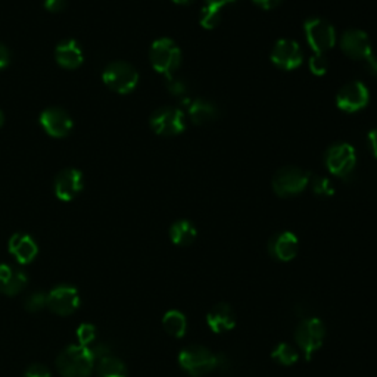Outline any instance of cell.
Returning a JSON list of instances; mask_svg holds the SVG:
<instances>
[{
    "mask_svg": "<svg viewBox=\"0 0 377 377\" xmlns=\"http://www.w3.org/2000/svg\"><path fill=\"white\" fill-rule=\"evenodd\" d=\"M151 127L159 136H177L184 130V115L177 108H161L152 114Z\"/></svg>",
    "mask_w": 377,
    "mask_h": 377,
    "instance_id": "9c48e42d",
    "label": "cell"
},
{
    "mask_svg": "<svg viewBox=\"0 0 377 377\" xmlns=\"http://www.w3.org/2000/svg\"><path fill=\"white\" fill-rule=\"evenodd\" d=\"M368 140H370V146H371V151H373L374 156L377 158V130H373V131H370V134H368Z\"/></svg>",
    "mask_w": 377,
    "mask_h": 377,
    "instance_id": "f35d334b",
    "label": "cell"
},
{
    "mask_svg": "<svg viewBox=\"0 0 377 377\" xmlns=\"http://www.w3.org/2000/svg\"><path fill=\"white\" fill-rule=\"evenodd\" d=\"M196 227L187 220H179L170 228V238L179 246L192 245L196 239Z\"/></svg>",
    "mask_w": 377,
    "mask_h": 377,
    "instance_id": "ffe728a7",
    "label": "cell"
},
{
    "mask_svg": "<svg viewBox=\"0 0 377 377\" xmlns=\"http://www.w3.org/2000/svg\"><path fill=\"white\" fill-rule=\"evenodd\" d=\"M299 242L298 238L291 231H281L273 236L268 243L270 255L281 263H289L298 255Z\"/></svg>",
    "mask_w": 377,
    "mask_h": 377,
    "instance_id": "9a60e30c",
    "label": "cell"
},
{
    "mask_svg": "<svg viewBox=\"0 0 377 377\" xmlns=\"http://www.w3.org/2000/svg\"><path fill=\"white\" fill-rule=\"evenodd\" d=\"M84 179L80 170L77 169H66L61 171L55 179V195L58 199L64 202L73 201L84 186Z\"/></svg>",
    "mask_w": 377,
    "mask_h": 377,
    "instance_id": "5bb4252c",
    "label": "cell"
},
{
    "mask_svg": "<svg viewBox=\"0 0 377 377\" xmlns=\"http://www.w3.org/2000/svg\"><path fill=\"white\" fill-rule=\"evenodd\" d=\"M313 191L317 196H332L335 193V188L332 183L326 177H314L313 179Z\"/></svg>",
    "mask_w": 377,
    "mask_h": 377,
    "instance_id": "f1b7e54d",
    "label": "cell"
},
{
    "mask_svg": "<svg viewBox=\"0 0 377 377\" xmlns=\"http://www.w3.org/2000/svg\"><path fill=\"white\" fill-rule=\"evenodd\" d=\"M271 358L278 363L280 366H285V367H291L293 364L298 363L299 360V352L289 343L286 342H281L278 343L273 352H271Z\"/></svg>",
    "mask_w": 377,
    "mask_h": 377,
    "instance_id": "d4e9b609",
    "label": "cell"
},
{
    "mask_svg": "<svg viewBox=\"0 0 377 377\" xmlns=\"http://www.w3.org/2000/svg\"><path fill=\"white\" fill-rule=\"evenodd\" d=\"M68 0H44V8L49 12H61L65 9Z\"/></svg>",
    "mask_w": 377,
    "mask_h": 377,
    "instance_id": "836d02e7",
    "label": "cell"
},
{
    "mask_svg": "<svg viewBox=\"0 0 377 377\" xmlns=\"http://www.w3.org/2000/svg\"><path fill=\"white\" fill-rule=\"evenodd\" d=\"M366 66L368 69V73H371L373 76L377 77V58H374L373 55H370L367 59H366Z\"/></svg>",
    "mask_w": 377,
    "mask_h": 377,
    "instance_id": "8d00e7d4",
    "label": "cell"
},
{
    "mask_svg": "<svg viewBox=\"0 0 377 377\" xmlns=\"http://www.w3.org/2000/svg\"><path fill=\"white\" fill-rule=\"evenodd\" d=\"M11 62V54L8 51V47L0 43V71L5 69Z\"/></svg>",
    "mask_w": 377,
    "mask_h": 377,
    "instance_id": "e575fe53",
    "label": "cell"
},
{
    "mask_svg": "<svg viewBox=\"0 0 377 377\" xmlns=\"http://www.w3.org/2000/svg\"><path fill=\"white\" fill-rule=\"evenodd\" d=\"M253 2L258 6H261L263 9H273V8L278 6L283 0H253Z\"/></svg>",
    "mask_w": 377,
    "mask_h": 377,
    "instance_id": "d590c367",
    "label": "cell"
},
{
    "mask_svg": "<svg viewBox=\"0 0 377 377\" xmlns=\"http://www.w3.org/2000/svg\"><path fill=\"white\" fill-rule=\"evenodd\" d=\"M94 360L89 346L71 345L56 358V368L62 377H89L93 371Z\"/></svg>",
    "mask_w": 377,
    "mask_h": 377,
    "instance_id": "6da1fadb",
    "label": "cell"
},
{
    "mask_svg": "<svg viewBox=\"0 0 377 377\" xmlns=\"http://www.w3.org/2000/svg\"><path fill=\"white\" fill-rule=\"evenodd\" d=\"M305 36L308 44L316 51V54H324L332 49L336 43V33L330 22L321 18H310L305 21Z\"/></svg>",
    "mask_w": 377,
    "mask_h": 377,
    "instance_id": "8992f818",
    "label": "cell"
},
{
    "mask_svg": "<svg viewBox=\"0 0 377 377\" xmlns=\"http://www.w3.org/2000/svg\"><path fill=\"white\" fill-rule=\"evenodd\" d=\"M24 306L30 313H39L47 306V295L44 292H33L24 301Z\"/></svg>",
    "mask_w": 377,
    "mask_h": 377,
    "instance_id": "4316f807",
    "label": "cell"
},
{
    "mask_svg": "<svg viewBox=\"0 0 377 377\" xmlns=\"http://www.w3.org/2000/svg\"><path fill=\"white\" fill-rule=\"evenodd\" d=\"M173 2L177 4V5H186L188 2H192V0H173Z\"/></svg>",
    "mask_w": 377,
    "mask_h": 377,
    "instance_id": "ab89813d",
    "label": "cell"
},
{
    "mask_svg": "<svg viewBox=\"0 0 377 377\" xmlns=\"http://www.w3.org/2000/svg\"><path fill=\"white\" fill-rule=\"evenodd\" d=\"M55 59L65 69H76L83 64L84 56L76 40H66L56 46Z\"/></svg>",
    "mask_w": 377,
    "mask_h": 377,
    "instance_id": "d6986e66",
    "label": "cell"
},
{
    "mask_svg": "<svg viewBox=\"0 0 377 377\" xmlns=\"http://www.w3.org/2000/svg\"><path fill=\"white\" fill-rule=\"evenodd\" d=\"M27 281L29 278L26 273L18 268H12V273L5 280L4 285H0V292L5 293L6 296H15L27 286Z\"/></svg>",
    "mask_w": 377,
    "mask_h": 377,
    "instance_id": "cb8c5ba5",
    "label": "cell"
},
{
    "mask_svg": "<svg viewBox=\"0 0 377 377\" xmlns=\"http://www.w3.org/2000/svg\"><path fill=\"white\" fill-rule=\"evenodd\" d=\"M179 364L188 376L201 377L218 368V357L202 345H191L180 351Z\"/></svg>",
    "mask_w": 377,
    "mask_h": 377,
    "instance_id": "7a4b0ae2",
    "label": "cell"
},
{
    "mask_svg": "<svg viewBox=\"0 0 377 377\" xmlns=\"http://www.w3.org/2000/svg\"><path fill=\"white\" fill-rule=\"evenodd\" d=\"M9 252L16 258L19 264H30L37 256L39 248L29 234L16 233L9 241Z\"/></svg>",
    "mask_w": 377,
    "mask_h": 377,
    "instance_id": "ac0fdd59",
    "label": "cell"
},
{
    "mask_svg": "<svg viewBox=\"0 0 377 377\" xmlns=\"http://www.w3.org/2000/svg\"><path fill=\"white\" fill-rule=\"evenodd\" d=\"M98 377H127L126 364L114 356L104 357L96 366Z\"/></svg>",
    "mask_w": 377,
    "mask_h": 377,
    "instance_id": "603a6c76",
    "label": "cell"
},
{
    "mask_svg": "<svg viewBox=\"0 0 377 377\" xmlns=\"http://www.w3.org/2000/svg\"><path fill=\"white\" fill-rule=\"evenodd\" d=\"M149 59L156 73L171 77L181 62L180 47L171 39H159L151 46Z\"/></svg>",
    "mask_w": 377,
    "mask_h": 377,
    "instance_id": "277c9868",
    "label": "cell"
},
{
    "mask_svg": "<svg viewBox=\"0 0 377 377\" xmlns=\"http://www.w3.org/2000/svg\"><path fill=\"white\" fill-rule=\"evenodd\" d=\"M162 327L170 336L177 339L183 338L187 330V318L183 313L177 310H171L169 313H165L162 318Z\"/></svg>",
    "mask_w": 377,
    "mask_h": 377,
    "instance_id": "7402d4cb",
    "label": "cell"
},
{
    "mask_svg": "<svg viewBox=\"0 0 377 377\" xmlns=\"http://www.w3.org/2000/svg\"><path fill=\"white\" fill-rule=\"evenodd\" d=\"M342 51L352 59H367L371 55L368 36L361 30H348L341 39Z\"/></svg>",
    "mask_w": 377,
    "mask_h": 377,
    "instance_id": "2e32d148",
    "label": "cell"
},
{
    "mask_svg": "<svg viewBox=\"0 0 377 377\" xmlns=\"http://www.w3.org/2000/svg\"><path fill=\"white\" fill-rule=\"evenodd\" d=\"M102 80L112 91L127 94L136 89L139 83V74L130 64L118 61L106 66L102 74Z\"/></svg>",
    "mask_w": 377,
    "mask_h": 377,
    "instance_id": "5b68a950",
    "label": "cell"
},
{
    "mask_svg": "<svg viewBox=\"0 0 377 377\" xmlns=\"http://www.w3.org/2000/svg\"><path fill=\"white\" fill-rule=\"evenodd\" d=\"M206 324L214 333H227L236 326V314L228 303L220 302L208 311Z\"/></svg>",
    "mask_w": 377,
    "mask_h": 377,
    "instance_id": "e0dca14e",
    "label": "cell"
},
{
    "mask_svg": "<svg viewBox=\"0 0 377 377\" xmlns=\"http://www.w3.org/2000/svg\"><path fill=\"white\" fill-rule=\"evenodd\" d=\"M221 11L223 9H218V8H214V6H205L201 12V26L206 30H212L216 29L218 24H220V19H221Z\"/></svg>",
    "mask_w": 377,
    "mask_h": 377,
    "instance_id": "484cf974",
    "label": "cell"
},
{
    "mask_svg": "<svg viewBox=\"0 0 377 377\" xmlns=\"http://www.w3.org/2000/svg\"><path fill=\"white\" fill-rule=\"evenodd\" d=\"M188 115L191 120L196 124H205L212 120H216L218 115V109L214 104H211L203 99H196L191 105H188Z\"/></svg>",
    "mask_w": 377,
    "mask_h": 377,
    "instance_id": "44dd1931",
    "label": "cell"
},
{
    "mask_svg": "<svg viewBox=\"0 0 377 377\" xmlns=\"http://www.w3.org/2000/svg\"><path fill=\"white\" fill-rule=\"evenodd\" d=\"M336 104L345 112H357L367 106L368 90L361 81H351L339 90Z\"/></svg>",
    "mask_w": 377,
    "mask_h": 377,
    "instance_id": "8fae6325",
    "label": "cell"
},
{
    "mask_svg": "<svg viewBox=\"0 0 377 377\" xmlns=\"http://www.w3.org/2000/svg\"><path fill=\"white\" fill-rule=\"evenodd\" d=\"M271 61L281 69H296L302 64V52L299 44L288 39L278 40L271 51Z\"/></svg>",
    "mask_w": 377,
    "mask_h": 377,
    "instance_id": "7c38bea8",
    "label": "cell"
},
{
    "mask_svg": "<svg viewBox=\"0 0 377 377\" xmlns=\"http://www.w3.org/2000/svg\"><path fill=\"white\" fill-rule=\"evenodd\" d=\"M4 123H5V115H4L2 111H0V127L4 126Z\"/></svg>",
    "mask_w": 377,
    "mask_h": 377,
    "instance_id": "60d3db41",
    "label": "cell"
},
{
    "mask_svg": "<svg viewBox=\"0 0 377 377\" xmlns=\"http://www.w3.org/2000/svg\"><path fill=\"white\" fill-rule=\"evenodd\" d=\"M80 305V295L73 286H58L47 295V308L58 316L74 314Z\"/></svg>",
    "mask_w": 377,
    "mask_h": 377,
    "instance_id": "30bf717a",
    "label": "cell"
},
{
    "mask_svg": "<svg viewBox=\"0 0 377 377\" xmlns=\"http://www.w3.org/2000/svg\"><path fill=\"white\" fill-rule=\"evenodd\" d=\"M326 338V326L317 317L302 320L295 330V342L302 351L306 361L313 358L314 353L323 346Z\"/></svg>",
    "mask_w": 377,
    "mask_h": 377,
    "instance_id": "3957f363",
    "label": "cell"
},
{
    "mask_svg": "<svg viewBox=\"0 0 377 377\" xmlns=\"http://www.w3.org/2000/svg\"><path fill=\"white\" fill-rule=\"evenodd\" d=\"M167 89L171 94H174V96H183V94H186L187 91L186 83L180 79H176L174 76L167 77Z\"/></svg>",
    "mask_w": 377,
    "mask_h": 377,
    "instance_id": "4dcf8cb0",
    "label": "cell"
},
{
    "mask_svg": "<svg viewBox=\"0 0 377 377\" xmlns=\"http://www.w3.org/2000/svg\"><path fill=\"white\" fill-rule=\"evenodd\" d=\"M208 6H214V8H218V9H223L226 5L228 4H234L236 0H205Z\"/></svg>",
    "mask_w": 377,
    "mask_h": 377,
    "instance_id": "74e56055",
    "label": "cell"
},
{
    "mask_svg": "<svg viewBox=\"0 0 377 377\" xmlns=\"http://www.w3.org/2000/svg\"><path fill=\"white\" fill-rule=\"evenodd\" d=\"M24 377H52L49 368H46L41 364H33L24 373Z\"/></svg>",
    "mask_w": 377,
    "mask_h": 377,
    "instance_id": "d6a6232c",
    "label": "cell"
},
{
    "mask_svg": "<svg viewBox=\"0 0 377 377\" xmlns=\"http://www.w3.org/2000/svg\"><path fill=\"white\" fill-rule=\"evenodd\" d=\"M310 183V174L296 167H285L277 171L273 179L274 192L281 196H295L301 193Z\"/></svg>",
    "mask_w": 377,
    "mask_h": 377,
    "instance_id": "52a82bcc",
    "label": "cell"
},
{
    "mask_svg": "<svg viewBox=\"0 0 377 377\" xmlns=\"http://www.w3.org/2000/svg\"><path fill=\"white\" fill-rule=\"evenodd\" d=\"M89 349H90V353H91V357H93L94 361H96V360L99 361L104 357L111 356V348L106 343H104V342L94 343L93 346H89Z\"/></svg>",
    "mask_w": 377,
    "mask_h": 377,
    "instance_id": "1f68e13d",
    "label": "cell"
},
{
    "mask_svg": "<svg viewBox=\"0 0 377 377\" xmlns=\"http://www.w3.org/2000/svg\"><path fill=\"white\" fill-rule=\"evenodd\" d=\"M40 126L52 137H65L73 130V120L61 108H47L40 114Z\"/></svg>",
    "mask_w": 377,
    "mask_h": 377,
    "instance_id": "4fadbf2b",
    "label": "cell"
},
{
    "mask_svg": "<svg viewBox=\"0 0 377 377\" xmlns=\"http://www.w3.org/2000/svg\"><path fill=\"white\" fill-rule=\"evenodd\" d=\"M77 339L81 346H90L96 339V327L93 324H81L77 330Z\"/></svg>",
    "mask_w": 377,
    "mask_h": 377,
    "instance_id": "83f0119b",
    "label": "cell"
},
{
    "mask_svg": "<svg viewBox=\"0 0 377 377\" xmlns=\"http://www.w3.org/2000/svg\"><path fill=\"white\" fill-rule=\"evenodd\" d=\"M356 151L348 144H338L330 148L326 154V165L328 171L338 177L349 176L353 167H356Z\"/></svg>",
    "mask_w": 377,
    "mask_h": 377,
    "instance_id": "ba28073f",
    "label": "cell"
},
{
    "mask_svg": "<svg viewBox=\"0 0 377 377\" xmlns=\"http://www.w3.org/2000/svg\"><path fill=\"white\" fill-rule=\"evenodd\" d=\"M328 68V61L323 54H316L310 59V69L316 76H324L327 73Z\"/></svg>",
    "mask_w": 377,
    "mask_h": 377,
    "instance_id": "f546056e",
    "label": "cell"
}]
</instances>
